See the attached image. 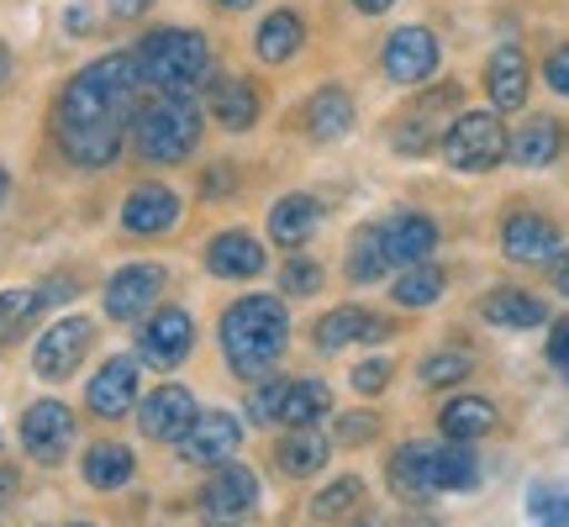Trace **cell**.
<instances>
[{
	"mask_svg": "<svg viewBox=\"0 0 569 527\" xmlns=\"http://www.w3.org/2000/svg\"><path fill=\"white\" fill-rule=\"evenodd\" d=\"M386 74L396 84H422L438 74V38L427 27H401L386 42Z\"/></svg>",
	"mask_w": 569,
	"mask_h": 527,
	"instance_id": "9a60e30c",
	"label": "cell"
},
{
	"mask_svg": "<svg viewBox=\"0 0 569 527\" xmlns=\"http://www.w3.org/2000/svg\"><path fill=\"white\" fill-rule=\"evenodd\" d=\"M284 344H290V317H284V301L274 296H243V301L227 306L222 317V354L232 375L243 380H264L269 369L280 365Z\"/></svg>",
	"mask_w": 569,
	"mask_h": 527,
	"instance_id": "7a4b0ae2",
	"label": "cell"
},
{
	"mask_svg": "<svg viewBox=\"0 0 569 527\" xmlns=\"http://www.w3.org/2000/svg\"><path fill=\"white\" fill-rule=\"evenodd\" d=\"M17 469H0V517H6V507H11V501H17Z\"/></svg>",
	"mask_w": 569,
	"mask_h": 527,
	"instance_id": "7dc6e473",
	"label": "cell"
},
{
	"mask_svg": "<svg viewBox=\"0 0 569 527\" xmlns=\"http://www.w3.org/2000/svg\"><path fill=\"white\" fill-rule=\"evenodd\" d=\"M274 465H280L284 480H306L327 465V438L317 427H290V438L274 448Z\"/></svg>",
	"mask_w": 569,
	"mask_h": 527,
	"instance_id": "4316f807",
	"label": "cell"
},
{
	"mask_svg": "<svg viewBox=\"0 0 569 527\" xmlns=\"http://www.w3.org/2000/svg\"><path fill=\"white\" fill-rule=\"evenodd\" d=\"M132 63H138V80L153 84L159 96H190V90H201L211 80V48L190 27H159V32H148L138 42Z\"/></svg>",
	"mask_w": 569,
	"mask_h": 527,
	"instance_id": "3957f363",
	"label": "cell"
},
{
	"mask_svg": "<svg viewBox=\"0 0 569 527\" xmlns=\"http://www.w3.org/2000/svg\"><path fill=\"white\" fill-rule=\"evenodd\" d=\"M438 427H443V438H453V444H475V438L496 432V406L486 396H459V401L443 406Z\"/></svg>",
	"mask_w": 569,
	"mask_h": 527,
	"instance_id": "83f0119b",
	"label": "cell"
},
{
	"mask_svg": "<svg viewBox=\"0 0 569 527\" xmlns=\"http://www.w3.org/2000/svg\"><path fill=\"white\" fill-rule=\"evenodd\" d=\"M332 411V390L322 380H296L284 386V406H280V422L284 427H317Z\"/></svg>",
	"mask_w": 569,
	"mask_h": 527,
	"instance_id": "1f68e13d",
	"label": "cell"
},
{
	"mask_svg": "<svg viewBox=\"0 0 569 527\" xmlns=\"http://www.w3.org/2000/svg\"><path fill=\"white\" fill-rule=\"evenodd\" d=\"M48 306V290H0V344H17Z\"/></svg>",
	"mask_w": 569,
	"mask_h": 527,
	"instance_id": "d590c367",
	"label": "cell"
},
{
	"mask_svg": "<svg viewBox=\"0 0 569 527\" xmlns=\"http://www.w3.org/2000/svg\"><path fill=\"white\" fill-rule=\"evenodd\" d=\"M280 285H284V296H317V290H322V264L284 259L280 264Z\"/></svg>",
	"mask_w": 569,
	"mask_h": 527,
	"instance_id": "ab89813d",
	"label": "cell"
},
{
	"mask_svg": "<svg viewBox=\"0 0 569 527\" xmlns=\"http://www.w3.org/2000/svg\"><path fill=\"white\" fill-rule=\"evenodd\" d=\"M338 438H343V444H365V438H375V417H369V411L343 417V422H338Z\"/></svg>",
	"mask_w": 569,
	"mask_h": 527,
	"instance_id": "bcb514c9",
	"label": "cell"
},
{
	"mask_svg": "<svg viewBox=\"0 0 569 527\" xmlns=\"http://www.w3.org/2000/svg\"><path fill=\"white\" fill-rule=\"evenodd\" d=\"M322 222V201L317 196H284L274 211H269V238L284 248H301Z\"/></svg>",
	"mask_w": 569,
	"mask_h": 527,
	"instance_id": "d4e9b609",
	"label": "cell"
},
{
	"mask_svg": "<svg viewBox=\"0 0 569 527\" xmlns=\"http://www.w3.org/2000/svg\"><path fill=\"white\" fill-rule=\"evenodd\" d=\"M386 269H390L386 232H380V227H359V232H353V248H348V280H353V285H375Z\"/></svg>",
	"mask_w": 569,
	"mask_h": 527,
	"instance_id": "d6a6232c",
	"label": "cell"
},
{
	"mask_svg": "<svg viewBox=\"0 0 569 527\" xmlns=\"http://www.w3.org/2000/svg\"><path fill=\"white\" fill-rule=\"evenodd\" d=\"M380 232H386L390 269L422 264V259H432V248H438V222H432V217H422V211H401V217L380 222Z\"/></svg>",
	"mask_w": 569,
	"mask_h": 527,
	"instance_id": "ac0fdd59",
	"label": "cell"
},
{
	"mask_svg": "<svg viewBox=\"0 0 569 527\" xmlns=\"http://www.w3.org/2000/svg\"><path fill=\"white\" fill-rule=\"evenodd\" d=\"M390 332L386 317H375L365 306H338V311H327L322 322H317V348L322 354H338L348 344H380Z\"/></svg>",
	"mask_w": 569,
	"mask_h": 527,
	"instance_id": "d6986e66",
	"label": "cell"
},
{
	"mask_svg": "<svg viewBox=\"0 0 569 527\" xmlns=\"http://www.w3.org/2000/svg\"><path fill=\"white\" fill-rule=\"evenodd\" d=\"M306 132L317 142L348 138V132H353V101H348V90H338V84L317 90V96L306 101Z\"/></svg>",
	"mask_w": 569,
	"mask_h": 527,
	"instance_id": "cb8c5ba5",
	"label": "cell"
},
{
	"mask_svg": "<svg viewBox=\"0 0 569 527\" xmlns=\"http://www.w3.org/2000/svg\"><path fill=\"white\" fill-rule=\"evenodd\" d=\"M222 11H243V6H253V0H217Z\"/></svg>",
	"mask_w": 569,
	"mask_h": 527,
	"instance_id": "11a10c76",
	"label": "cell"
},
{
	"mask_svg": "<svg viewBox=\"0 0 569 527\" xmlns=\"http://www.w3.org/2000/svg\"><path fill=\"white\" fill-rule=\"evenodd\" d=\"M238 185V175H232V163H211V175H206V185H201V196L206 201H222L227 190Z\"/></svg>",
	"mask_w": 569,
	"mask_h": 527,
	"instance_id": "f6af8a7d",
	"label": "cell"
},
{
	"mask_svg": "<svg viewBox=\"0 0 569 527\" xmlns=\"http://www.w3.org/2000/svg\"><path fill=\"white\" fill-rule=\"evenodd\" d=\"M443 285H448L443 269H438L432 259H422V264H407V269H401V280L390 285V296L417 311V306H432V301H438V296H443Z\"/></svg>",
	"mask_w": 569,
	"mask_h": 527,
	"instance_id": "e575fe53",
	"label": "cell"
},
{
	"mask_svg": "<svg viewBox=\"0 0 569 527\" xmlns=\"http://www.w3.org/2000/svg\"><path fill=\"white\" fill-rule=\"evenodd\" d=\"M63 27H69V32H84V27H90V11H84V6H69V11H63Z\"/></svg>",
	"mask_w": 569,
	"mask_h": 527,
	"instance_id": "681fc988",
	"label": "cell"
},
{
	"mask_svg": "<svg viewBox=\"0 0 569 527\" xmlns=\"http://www.w3.org/2000/svg\"><path fill=\"white\" fill-rule=\"evenodd\" d=\"M353 6H359V11H365V17H380V11H390V6H396V0H353Z\"/></svg>",
	"mask_w": 569,
	"mask_h": 527,
	"instance_id": "816d5d0a",
	"label": "cell"
},
{
	"mask_svg": "<svg viewBox=\"0 0 569 527\" xmlns=\"http://www.w3.org/2000/svg\"><path fill=\"white\" fill-rule=\"evenodd\" d=\"M565 238H559V227L549 217H538V211H511L507 222H501V253L511 264H553L565 253Z\"/></svg>",
	"mask_w": 569,
	"mask_h": 527,
	"instance_id": "4fadbf2b",
	"label": "cell"
},
{
	"mask_svg": "<svg viewBox=\"0 0 569 527\" xmlns=\"http://www.w3.org/2000/svg\"><path fill=\"white\" fill-rule=\"evenodd\" d=\"M553 290H559V296H569V253H559V259H553Z\"/></svg>",
	"mask_w": 569,
	"mask_h": 527,
	"instance_id": "c3c4849f",
	"label": "cell"
},
{
	"mask_svg": "<svg viewBox=\"0 0 569 527\" xmlns=\"http://www.w3.org/2000/svg\"><path fill=\"white\" fill-rule=\"evenodd\" d=\"M443 159L465 175H486L507 159V127L496 111H459L443 132Z\"/></svg>",
	"mask_w": 569,
	"mask_h": 527,
	"instance_id": "5b68a950",
	"label": "cell"
},
{
	"mask_svg": "<svg viewBox=\"0 0 569 527\" xmlns=\"http://www.w3.org/2000/svg\"><path fill=\"white\" fill-rule=\"evenodd\" d=\"M301 42H306V21L296 17V11H269L264 27H259V38H253V48H259L264 63H284L301 53Z\"/></svg>",
	"mask_w": 569,
	"mask_h": 527,
	"instance_id": "f546056e",
	"label": "cell"
},
{
	"mask_svg": "<svg viewBox=\"0 0 569 527\" xmlns=\"http://www.w3.org/2000/svg\"><path fill=\"white\" fill-rule=\"evenodd\" d=\"M390 486H396V496H407V501L438 496V486H432V444L396 448V459H390Z\"/></svg>",
	"mask_w": 569,
	"mask_h": 527,
	"instance_id": "484cf974",
	"label": "cell"
},
{
	"mask_svg": "<svg viewBox=\"0 0 569 527\" xmlns=\"http://www.w3.org/2000/svg\"><path fill=\"white\" fill-rule=\"evenodd\" d=\"M132 401H138V359H106L101 369H96V380H90V390H84V406L96 411V417H106V422H117V417H127L132 411Z\"/></svg>",
	"mask_w": 569,
	"mask_h": 527,
	"instance_id": "2e32d148",
	"label": "cell"
},
{
	"mask_svg": "<svg viewBox=\"0 0 569 527\" xmlns=\"http://www.w3.org/2000/svg\"><path fill=\"white\" fill-rule=\"evenodd\" d=\"M6 196H11V175L0 169V206H6Z\"/></svg>",
	"mask_w": 569,
	"mask_h": 527,
	"instance_id": "db71d44e",
	"label": "cell"
},
{
	"mask_svg": "<svg viewBox=\"0 0 569 527\" xmlns=\"http://www.w3.org/2000/svg\"><path fill=\"white\" fill-rule=\"evenodd\" d=\"M386 386H390V365H386V359H365V365L353 369V390H359V396H380Z\"/></svg>",
	"mask_w": 569,
	"mask_h": 527,
	"instance_id": "60d3db41",
	"label": "cell"
},
{
	"mask_svg": "<svg viewBox=\"0 0 569 527\" xmlns=\"http://www.w3.org/2000/svg\"><path fill=\"white\" fill-rule=\"evenodd\" d=\"M480 317L490 327H507V332H528V327H543L549 322V306L528 296V290H490L480 301Z\"/></svg>",
	"mask_w": 569,
	"mask_h": 527,
	"instance_id": "603a6c76",
	"label": "cell"
},
{
	"mask_svg": "<svg viewBox=\"0 0 569 527\" xmlns=\"http://www.w3.org/2000/svg\"><path fill=\"white\" fill-rule=\"evenodd\" d=\"M132 448H122V444H96L90 454H84V480L96 490H117V486H127L132 480Z\"/></svg>",
	"mask_w": 569,
	"mask_h": 527,
	"instance_id": "836d02e7",
	"label": "cell"
},
{
	"mask_svg": "<svg viewBox=\"0 0 569 527\" xmlns=\"http://www.w3.org/2000/svg\"><path fill=\"white\" fill-rule=\"evenodd\" d=\"M206 269L222 275V280H253L264 269V243L248 238V232H217L206 248Z\"/></svg>",
	"mask_w": 569,
	"mask_h": 527,
	"instance_id": "7402d4cb",
	"label": "cell"
},
{
	"mask_svg": "<svg viewBox=\"0 0 569 527\" xmlns=\"http://www.w3.org/2000/svg\"><path fill=\"white\" fill-rule=\"evenodd\" d=\"M359 496H365V480H353V475H343V480H332V486L311 501V517H322V523H332V517H343V511L359 507Z\"/></svg>",
	"mask_w": 569,
	"mask_h": 527,
	"instance_id": "74e56055",
	"label": "cell"
},
{
	"mask_svg": "<svg viewBox=\"0 0 569 527\" xmlns=\"http://www.w3.org/2000/svg\"><path fill=\"white\" fill-rule=\"evenodd\" d=\"M11 80V53H6V48H0V84Z\"/></svg>",
	"mask_w": 569,
	"mask_h": 527,
	"instance_id": "f5cc1de1",
	"label": "cell"
},
{
	"mask_svg": "<svg viewBox=\"0 0 569 527\" xmlns=\"http://www.w3.org/2000/svg\"><path fill=\"white\" fill-rule=\"evenodd\" d=\"M74 527H90V523H74Z\"/></svg>",
	"mask_w": 569,
	"mask_h": 527,
	"instance_id": "9f6ffc18",
	"label": "cell"
},
{
	"mask_svg": "<svg viewBox=\"0 0 569 527\" xmlns=\"http://www.w3.org/2000/svg\"><path fill=\"white\" fill-rule=\"evenodd\" d=\"M90 332H96V327L84 322V317H59V322L38 338V348H32V369H38L42 380L74 375V365H80L84 348H90Z\"/></svg>",
	"mask_w": 569,
	"mask_h": 527,
	"instance_id": "7c38bea8",
	"label": "cell"
},
{
	"mask_svg": "<svg viewBox=\"0 0 569 527\" xmlns=\"http://www.w3.org/2000/svg\"><path fill=\"white\" fill-rule=\"evenodd\" d=\"M190 344H196V322H190V311H180V306L148 311L142 327H138V354L148 359V365H159V369L184 365Z\"/></svg>",
	"mask_w": 569,
	"mask_h": 527,
	"instance_id": "ba28073f",
	"label": "cell"
},
{
	"mask_svg": "<svg viewBox=\"0 0 569 527\" xmlns=\"http://www.w3.org/2000/svg\"><path fill=\"white\" fill-rule=\"evenodd\" d=\"M280 406H284V380H269V386H259V396H253V417L259 422H280Z\"/></svg>",
	"mask_w": 569,
	"mask_h": 527,
	"instance_id": "b9f144b4",
	"label": "cell"
},
{
	"mask_svg": "<svg viewBox=\"0 0 569 527\" xmlns=\"http://www.w3.org/2000/svg\"><path fill=\"white\" fill-rule=\"evenodd\" d=\"M238 448H243V422L232 411H201L196 427L184 432V459L190 465H232Z\"/></svg>",
	"mask_w": 569,
	"mask_h": 527,
	"instance_id": "5bb4252c",
	"label": "cell"
},
{
	"mask_svg": "<svg viewBox=\"0 0 569 527\" xmlns=\"http://www.w3.org/2000/svg\"><path fill=\"white\" fill-rule=\"evenodd\" d=\"M159 290H163L159 264H127V269H117L111 285H106V317H111V322H142V317L159 306Z\"/></svg>",
	"mask_w": 569,
	"mask_h": 527,
	"instance_id": "30bf717a",
	"label": "cell"
},
{
	"mask_svg": "<svg viewBox=\"0 0 569 527\" xmlns=\"http://www.w3.org/2000/svg\"><path fill=\"white\" fill-rule=\"evenodd\" d=\"M549 365L569 380V317H559V322L549 327Z\"/></svg>",
	"mask_w": 569,
	"mask_h": 527,
	"instance_id": "ee69618b",
	"label": "cell"
},
{
	"mask_svg": "<svg viewBox=\"0 0 569 527\" xmlns=\"http://www.w3.org/2000/svg\"><path fill=\"white\" fill-rule=\"evenodd\" d=\"M543 80H549V90L569 96V42H559L549 59H543Z\"/></svg>",
	"mask_w": 569,
	"mask_h": 527,
	"instance_id": "7bdbcfd3",
	"label": "cell"
},
{
	"mask_svg": "<svg viewBox=\"0 0 569 527\" xmlns=\"http://www.w3.org/2000/svg\"><path fill=\"white\" fill-rule=\"evenodd\" d=\"M559 148H565V138H559V122H553V117H532V122L507 142V153L522 163V169H543V163H553L559 159Z\"/></svg>",
	"mask_w": 569,
	"mask_h": 527,
	"instance_id": "f1b7e54d",
	"label": "cell"
},
{
	"mask_svg": "<svg viewBox=\"0 0 569 527\" xmlns=\"http://www.w3.org/2000/svg\"><path fill=\"white\" fill-rule=\"evenodd\" d=\"M174 222H180V196L163 190V185H138L122 206V227L138 232V238H159V232H169Z\"/></svg>",
	"mask_w": 569,
	"mask_h": 527,
	"instance_id": "ffe728a7",
	"label": "cell"
},
{
	"mask_svg": "<svg viewBox=\"0 0 569 527\" xmlns=\"http://www.w3.org/2000/svg\"><path fill=\"white\" fill-rule=\"evenodd\" d=\"M469 375V354H459V348H443V354H432V359H422V386H459Z\"/></svg>",
	"mask_w": 569,
	"mask_h": 527,
	"instance_id": "f35d334b",
	"label": "cell"
},
{
	"mask_svg": "<svg viewBox=\"0 0 569 527\" xmlns=\"http://www.w3.org/2000/svg\"><path fill=\"white\" fill-rule=\"evenodd\" d=\"M132 142L148 163H184L201 142V111L190 106V96H159V101L138 106Z\"/></svg>",
	"mask_w": 569,
	"mask_h": 527,
	"instance_id": "277c9868",
	"label": "cell"
},
{
	"mask_svg": "<svg viewBox=\"0 0 569 527\" xmlns=\"http://www.w3.org/2000/svg\"><path fill=\"white\" fill-rule=\"evenodd\" d=\"M138 84L142 80L132 53H106L63 84L59 106H53V138L80 169L117 163L127 122L138 117Z\"/></svg>",
	"mask_w": 569,
	"mask_h": 527,
	"instance_id": "6da1fadb",
	"label": "cell"
},
{
	"mask_svg": "<svg viewBox=\"0 0 569 527\" xmlns=\"http://www.w3.org/2000/svg\"><path fill=\"white\" fill-rule=\"evenodd\" d=\"M21 444L38 465H59L63 448L74 444V411L63 401H32L21 417Z\"/></svg>",
	"mask_w": 569,
	"mask_h": 527,
	"instance_id": "8fae6325",
	"label": "cell"
},
{
	"mask_svg": "<svg viewBox=\"0 0 569 527\" xmlns=\"http://www.w3.org/2000/svg\"><path fill=\"white\" fill-rule=\"evenodd\" d=\"M148 6H153V0H111V11H117V17H142Z\"/></svg>",
	"mask_w": 569,
	"mask_h": 527,
	"instance_id": "f907efd6",
	"label": "cell"
},
{
	"mask_svg": "<svg viewBox=\"0 0 569 527\" xmlns=\"http://www.w3.org/2000/svg\"><path fill=\"white\" fill-rule=\"evenodd\" d=\"M201 417V406L184 386H159L153 396H142L138 406V427L142 438H153V444H184V432L196 427Z\"/></svg>",
	"mask_w": 569,
	"mask_h": 527,
	"instance_id": "9c48e42d",
	"label": "cell"
},
{
	"mask_svg": "<svg viewBox=\"0 0 569 527\" xmlns=\"http://www.w3.org/2000/svg\"><path fill=\"white\" fill-rule=\"evenodd\" d=\"M206 111L227 127V132H248L259 122V90L243 74H211L206 80Z\"/></svg>",
	"mask_w": 569,
	"mask_h": 527,
	"instance_id": "e0dca14e",
	"label": "cell"
},
{
	"mask_svg": "<svg viewBox=\"0 0 569 527\" xmlns=\"http://www.w3.org/2000/svg\"><path fill=\"white\" fill-rule=\"evenodd\" d=\"M453 106H459V84H438V90H427L422 101H411L407 111H401V122L390 127L396 153L417 159V153H427L432 142H443V132H448L443 122L453 117Z\"/></svg>",
	"mask_w": 569,
	"mask_h": 527,
	"instance_id": "8992f818",
	"label": "cell"
},
{
	"mask_svg": "<svg viewBox=\"0 0 569 527\" xmlns=\"http://www.w3.org/2000/svg\"><path fill=\"white\" fill-rule=\"evenodd\" d=\"M528 517L538 527H569V486H532Z\"/></svg>",
	"mask_w": 569,
	"mask_h": 527,
	"instance_id": "8d00e7d4",
	"label": "cell"
},
{
	"mask_svg": "<svg viewBox=\"0 0 569 527\" xmlns=\"http://www.w3.org/2000/svg\"><path fill=\"white\" fill-rule=\"evenodd\" d=\"M432 486L438 490H475L480 486V459L469 454V444H453V438H448L443 448H432Z\"/></svg>",
	"mask_w": 569,
	"mask_h": 527,
	"instance_id": "4dcf8cb0",
	"label": "cell"
},
{
	"mask_svg": "<svg viewBox=\"0 0 569 527\" xmlns=\"http://www.w3.org/2000/svg\"><path fill=\"white\" fill-rule=\"evenodd\" d=\"M253 501H259V475L248 465H217V475L201 490V517L211 527L243 523L248 511H253Z\"/></svg>",
	"mask_w": 569,
	"mask_h": 527,
	"instance_id": "52a82bcc",
	"label": "cell"
},
{
	"mask_svg": "<svg viewBox=\"0 0 569 527\" xmlns=\"http://www.w3.org/2000/svg\"><path fill=\"white\" fill-rule=\"evenodd\" d=\"M486 90H490V101H496V111H517V106L528 101V53H522L517 42L490 53Z\"/></svg>",
	"mask_w": 569,
	"mask_h": 527,
	"instance_id": "44dd1931",
	"label": "cell"
}]
</instances>
